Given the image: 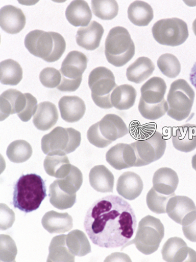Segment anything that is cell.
Wrapping results in <instances>:
<instances>
[{
	"instance_id": "obj_20",
	"label": "cell",
	"mask_w": 196,
	"mask_h": 262,
	"mask_svg": "<svg viewBox=\"0 0 196 262\" xmlns=\"http://www.w3.org/2000/svg\"><path fill=\"white\" fill-rule=\"evenodd\" d=\"M61 118L67 123H76L83 118L86 106L82 98L78 96L62 97L59 102Z\"/></svg>"
},
{
	"instance_id": "obj_36",
	"label": "cell",
	"mask_w": 196,
	"mask_h": 262,
	"mask_svg": "<svg viewBox=\"0 0 196 262\" xmlns=\"http://www.w3.org/2000/svg\"><path fill=\"white\" fill-rule=\"evenodd\" d=\"M33 154L31 145L24 140H18L11 143L7 150L9 160L16 164L23 163L30 159Z\"/></svg>"
},
{
	"instance_id": "obj_37",
	"label": "cell",
	"mask_w": 196,
	"mask_h": 262,
	"mask_svg": "<svg viewBox=\"0 0 196 262\" xmlns=\"http://www.w3.org/2000/svg\"><path fill=\"white\" fill-rule=\"evenodd\" d=\"M55 182L59 188L67 194L77 195V192L83 184V173L77 167L72 165L71 171L67 177L57 179Z\"/></svg>"
},
{
	"instance_id": "obj_42",
	"label": "cell",
	"mask_w": 196,
	"mask_h": 262,
	"mask_svg": "<svg viewBox=\"0 0 196 262\" xmlns=\"http://www.w3.org/2000/svg\"><path fill=\"white\" fill-rule=\"evenodd\" d=\"M18 253L13 238L8 235H1V261H14Z\"/></svg>"
},
{
	"instance_id": "obj_47",
	"label": "cell",
	"mask_w": 196,
	"mask_h": 262,
	"mask_svg": "<svg viewBox=\"0 0 196 262\" xmlns=\"http://www.w3.org/2000/svg\"><path fill=\"white\" fill-rule=\"evenodd\" d=\"M192 166L193 169L196 171V154L194 155L192 157Z\"/></svg>"
},
{
	"instance_id": "obj_25",
	"label": "cell",
	"mask_w": 196,
	"mask_h": 262,
	"mask_svg": "<svg viewBox=\"0 0 196 262\" xmlns=\"http://www.w3.org/2000/svg\"><path fill=\"white\" fill-rule=\"evenodd\" d=\"M42 224L50 234H63L72 229L73 220L68 213L51 211L44 215Z\"/></svg>"
},
{
	"instance_id": "obj_45",
	"label": "cell",
	"mask_w": 196,
	"mask_h": 262,
	"mask_svg": "<svg viewBox=\"0 0 196 262\" xmlns=\"http://www.w3.org/2000/svg\"><path fill=\"white\" fill-rule=\"evenodd\" d=\"M182 230L187 239L196 243V218L189 224L183 226Z\"/></svg>"
},
{
	"instance_id": "obj_4",
	"label": "cell",
	"mask_w": 196,
	"mask_h": 262,
	"mask_svg": "<svg viewBox=\"0 0 196 262\" xmlns=\"http://www.w3.org/2000/svg\"><path fill=\"white\" fill-rule=\"evenodd\" d=\"M166 89L164 80L157 77L150 79L141 86L138 110L143 118L156 120L168 112V102L164 98Z\"/></svg>"
},
{
	"instance_id": "obj_3",
	"label": "cell",
	"mask_w": 196,
	"mask_h": 262,
	"mask_svg": "<svg viewBox=\"0 0 196 262\" xmlns=\"http://www.w3.org/2000/svg\"><path fill=\"white\" fill-rule=\"evenodd\" d=\"M24 44L32 55L48 62L60 60L66 48L65 40L60 33L41 30L29 33Z\"/></svg>"
},
{
	"instance_id": "obj_48",
	"label": "cell",
	"mask_w": 196,
	"mask_h": 262,
	"mask_svg": "<svg viewBox=\"0 0 196 262\" xmlns=\"http://www.w3.org/2000/svg\"><path fill=\"white\" fill-rule=\"evenodd\" d=\"M192 29H193V32L195 34V36H196V19L194 20V21L193 23Z\"/></svg>"
},
{
	"instance_id": "obj_38",
	"label": "cell",
	"mask_w": 196,
	"mask_h": 262,
	"mask_svg": "<svg viewBox=\"0 0 196 262\" xmlns=\"http://www.w3.org/2000/svg\"><path fill=\"white\" fill-rule=\"evenodd\" d=\"M91 9L98 18L111 20L117 16L119 7L117 2L114 0H93Z\"/></svg>"
},
{
	"instance_id": "obj_2",
	"label": "cell",
	"mask_w": 196,
	"mask_h": 262,
	"mask_svg": "<svg viewBox=\"0 0 196 262\" xmlns=\"http://www.w3.org/2000/svg\"><path fill=\"white\" fill-rule=\"evenodd\" d=\"M14 189V208L27 213L37 210L47 196L45 182L36 173L22 174Z\"/></svg>"
},
{
	"instance_id": "obj_7",
	"label": "cell",
	"mask_w": 196,
	"mask_h": 262,
	"mask_svg": "<svg viewBox=\"0 0 196 262\" xmlns=\"http://www.w3.org/2000/svg\"><path fill=\"white\" fill-rule=\"evenodd\" d=\"M164 234V226L160 220L148 215L140 221L134 239L127 243L122 250L134 244L142 254H152L157 251Z\"/></svg>"
},
{
	"instance_id": "obj_41",
	"label": "cell",
	"mask_w": 196,
	"mask_h": 262,
	"mask_svg": "<svg viewBox=\"0 0 196 262\" xmlns=\"http://www.w3.org/2000/svg\"><path fill=\"white\" fill-rule=\"evenodd\" d=\"M39 79L42 85L48 89H55L61 81V74L54 68H46L39 74Z\"/></svg>"
},
{
	"instance_id": "obj_32",
	"label": "cell",
	"mask_w": 196,
	"mask_h": 262,
	"mask_svg": "<svg viewBox=\"0 0 196 262\" xmlns=\"http://www.w3.org/2000/svg\"><path fill=\"white\" fill-rule=\"evenodd\" d=\"M75 255L67 247L66 235L56 236L52 240L49 247L47 261H74Z\"/></svg>"
},
{
	"instance_id": "obj_14",
	"label": "cell",
	"mask_w": 196,
	"mask_h": 262,
	"mask_svg": "<svg viewBox=\"0 0 196 262\" xmlns=\"http://www.w3.org/2000/svg\"><path fill=\"white\" fill-rule=\"evenodd\" d=\"M166 213L176 223L186 226L196 218V207L189 197L175 195L168 201Z\"/></svg>"
},
{
	"instance_id": "obj_31",
	"label": "cell",
	"mask_w": 196,
	"mask_h": 262,
	"mask_svg": "<svg viewBox=\"0 0 196 262\" xmlns=\"http://www.w3.org/2000/svg\"><path fill=\"white\" fill-rule=\"evenodd\" d=\"M128 17L136 26H148L154 18V11L151 6L142 1H136L129 6Z\"/></svg>"
},
{
	"instance_id": "obj_6",
	"label": "cell",
	"mask_w": 196,
	"mask_h": 262,
	"mask_svg": "<svg viewBox=\"0 0 196 262\" xmlns=\"http://www.w3.org/2000/svg\"><path fill=\"white\" fill-rule=\"evenodd\" d=\"M129 133L128 127L122 118L117 115L108 114L90 127L87 138L91 144L103 148Z\"/></svg>"
},
{
	"instance_id": "obj_34",
	"label": "cell",
	"mask_w": 196,
	"mask_h": 262,
	"mask_svg": "<svg viewBox=\"0 0 196 262\" xmlns=\"http://www.w3.org/2000/svg\"><path fill=\"white\" fill-rule=\"evenodd\" d=\"M22 79V69L14 60H5L0 64V80L4 85H18Z\"/></svg>"
},
{
	"instance_id": "obj_35",
	"label": "cell",
	"mask_w": 196,
	"mask_h": 262,
	"mask_svg": "<svg viewBox=\"0 0 196 262\" xmlns=\"http://www.w3.org/2000/svg\"><path fill=\"white\" fill-rule=\"evenodd\" d=\"M49 196L51 205L60 210L71 208L77 200V195H70L63 191L55 180L50 186Z\"/></svg>"
},
{
	"instance_id": "obj_29",
	"label": "cell",
	"mask_w": 196,
	"mask_h": 262,
	"mask_svg": "<svg viewBox=\"0 0 196 262\" xmlns=\"http://www.w3.org/2000/svg\"><path fill=\"white\" fill-rule=\"evenodd\" d=\"M155 68L149 58L140 57L127 69L126 77L131 82L140 84L152 76Z\"/></svg>"
},
{
	"instance_id": "obj_12",
	"label": "cell",
	"mask_w": 196,
	"mask_h": 262,
	"mask_svg": "<svg viewBox=\"0 0 196 262\" xmlns=\"http://www.w3.org/2000/svg\"><path fill=\"white\" fill-rule=\"evenodd\" d=\"M152 33L158 43L171 47L182 45L189 36L187 23L177 17L161 19L155 23Z\"/></svg>"
},
{
	"instance_id": "obj_5",
	"label": "cell",
	"mask_w": 196,
	"mask_h": 262,
	"mask_svg": "<svg viewBox=\"0 0 196 262\" xmlns=\"http://www.w3.org/2000/svg\"><path fill=\"white\" fill-rule=\"evenodd\" d=\"M135 46L126 28L116 27L109 31L105 42V55L109 63L122 67L134 57Z\"/></svg>"
},
{
	"instance_id": "obj_13",
	"label": "cell",
	"mask_w": 196,
	"mask_h": 262,
	"mask_svg": "<svg viewBox=\"0 0 196 262\" xmlns=\"http://www.w3.org/2000/svg\"><path fill=\"white\" fill-rule=\"evenodd\" d=\"M136 158L135 167L148 165L163 157L166 147V140L158 132L148 138L131 144Z\"/></svg>"
},
{
	"instance_id": "obj_27",
	"label": "cell",
	"mask_w": 196,
	"mask_h": 262,
	"mask_svg": "<svg viewBox=\"0 0 196 262\" xmlns=\"http://www.w3.org/2000/svg\"><path fill=\"white\" fill-rule=\"evenodd\" d=\"M91 187L101 193H112L114 177L112 172L105 165H97L92 168L89 173Z\"/></svg>"
},
{
	"instance_id": "obj_16",
	"label": "cell",
	"mask_w": 196,
	"mask_h": 262,
	"mask_svg": "<svg viewBox=\"0 0 196 262\" xmlns=\"http://www.w3.org/2000/svg\"><path fill=\"white\" fill-rule=\"evenodd\" d=\"M26 25L22 11L13 5H7L0 10V25L4 31L11 34L20 33Z\"/></svg>"
},
{
	"instance_id": "obj_10",
	"label": "cell",
	"mask_w": 196,
	"mask_h": 262,
	"mask_svg": "<svg viewBox=\"0 0 196 262\" xmlns=\"http://www.w3.org/2000/svg\"><path fill=\"white\" fill-rule=\"evenodd\" d=\"M88 58L82 52L72 51L62 63L61 81L57 89L62 92L76 91L82 83L83 74L88 66Z\"/></svg>"
},
{
	"instance_id": "obj_30",
	"label": "cell",
	"mask_w": 196,
	"mask_h": 262,
	"mask_svg": "<svg viewBox=\"0 0 196 262\" xmlns=\"http://www.w3.org/2000/svg\"><path fill=\"white\" fill-rule=\"evenodd\" d=\"M136 97L137 92L134 86L129 84L120 85L112 92L111 103L117 110H129L134 106Z\"/></svg>"
},
{
	"instance_id": "obj_8",
	"label": "cell",
	"mask_w": 196,
	"mask_h": 262,
	"mask_svg": "<svg viewBox=\"0 0 196 262\" xmlns=\"http://www.w3.org/2000/svg\"><path fill=\"white\" fill-rule=\"evenodd\" d=\"M195 93L184 79L173 82L167 96L168 110L167 114L172 119L181 121L188 118L194 103Z\"/></svg>"
},
{
	"instance_id": "obj_33",
	"label": "cell",
	"mask_w": 196,
	"mask_h": 262,
	"mask_svg": "<svg viewBox=\"0 0 196 262\" xmlns=\"http://www.w3.org/2000/svg\"><path fill=\"white\" fill-rule=\"evenodd\" d=\"M66 244L68 248L74 255L83 257L91 253L90 244L84 232L75 230L66 235Z\"/></svg>"
},
{
	"instance_id": "obj_9",
	"label": "cell",
	"mask_w": 196,
	"mask_h": 262,
	"mask_svg": "<svg viewBox=\"0 0 196 262\" xmlns=\"http://www.w3.org/2000/svg\"><path fill=\"white\" fill-rule=\"evenodd\" d=\"M88 84L91 97L96 105L103 109H110L113 106L111 96L117 85L113 73L106 67H97L91 72Z\"/></svg>"
},
{
	"instance_id": "obj_24",
	"label": "cell",
	"mask_w": 196,
	"mask_h": 262,
	"mask_svg": "<svg viewBox=\"0 0 196 262\" xmlns=\"http://www.w3.org/2000/svg\"><path fill=\"white\" fill-rule=\"evenodd\" d=\"M71 166L68 157L64 153H50L44 161L46 173L57 179H63L67 177L71 171Z\"/></svg>"
},
{
	"instance_id": "obj_39",
	"label": "cell",
	"mask_w": 196,
	"mask_h": 262,
	"mask_svg": "<svg viewBox=\"0 0 196 262\" xmlns=\"http://www.w3.org/2000/svg\"><path fill=\"white\" fill-rule=\"evenodd\" d=\"M158 67L165 76L169 78H175L181 71V66L177 58L170 54H165L159 58Z\"/></svg>"
},
{
	"instance_id": "obj_44",
	"label": "cell",
	"mask_w": 196,
	"mask_h": 262,
	"mask_svg": "<svg viewBox=\"0 0 196 262\" xmlns=\"http://www.w3.org/2000/svg\"><path fill=\"white\" fill-rule=\"evenodd\" d=\"M15 213L5 204L1 203V230H6L13 226L15 221Z\"/></svg>"
},
{
	"instance_id": "obj_26",
	"label": "cell",
	"mask_w": 196,
	"mask_h": 262,
	"mask_svg": "<svg viewBox=\"0 0 196 262\" xmlns=\"http://www.w3.org/2000/svg\"><path fill=\"white\" fill-rule=\"evenodd\" d=\"M172 142L181 152H192L196 148V125L188 124L178 127L172 136Z\"/></svg>"
},
{
	"instance_id": "obj_28",
	"label": "cell",
	"mask_w": 196,
	"mask_h": 262,
	"mask_svg": "<svg viewBox=\"0 0 196 262\" xmlns=\"http://www.w3.org/2000/svg\"><path fill=\"white\" fill-rule=\"evenodd\" d=\"M66 19L75 27H86L90 24L92 13L87 2L83 0L72 2L66 10Z\"/></svg>"
},
{
	"instance_id": "obj_46",
	"label": "cell",
	"mask_w": 196,
	"mask_h": 262,
	"mask_svg": "<svg viewBox=\"0 0 196 262\" xmlns=\"http://www.w3.org/2000/svg\"><path fill=\"white\" fill-rule=\"evenodd\" d=\"M189 80L196 89V62L194 63L189 74Z\"/></svg>"
},
{
	"instance_id": "obj_19",
	"label": "cell",
	"mask_w": 196,
	"mask_h": 262,
	"mask_svg": "<svg viewBox=\"0 0 196 262\" xmlns=\"http://www.w3.org/2000/svg\"><path fill=\"white\" fill-rule=\"evenodd\" d=\"M143 188L140 177L134 172H124L119 178L117 184L118 193L129 201H133L139 196Z\"/></svg>"
},
{
	"instance_id": "obj_43",
	"label": "cell",
	"mask_w": 196,
	"mask_h": 262,
	"mask_svg": "<svg viewBox=\"0 0 196 262\" xmlns=\"http://www.w3.org/2000/svg\"><path fill=\"white\" fill-rule=\"evenodd\" d=\"M27 102L24 111L18 115V117L23 122L30 121L32 116L36 114L38 108V101L37 98L34 97L31 93H27Z\"/></svg>"
},
{
	"instance_id": "obj_40",
	"label": "cell",
	"mask_w": 196,
	"mask_h": 262,
	"mask_svg": "<svg viewBox=\"0 0 196 262\" xmlns=\"http://www.w3.org/2000/svg\"><path fill=\"white\" fill-rule=\"evenodd\" d=\"M176 195H166L159 193L153 187L146 195V203L150 210L157 214L166 213V207L172 197Z\"/></svg>"
},
{
	"instance_id": "obj_11",
	"label": "cell",
	"mask_w": 196,
	"mask_h": 262,
	"mask_svg": "<svg viewBox=\"0 0 196 262\" xmlns=\"http://www.w3.org/2000/svg\"><path fill=\"white\" fill-rule=\"evenodd\" d=\"M82 141L81 133L74 128L56 127L42 139L41 147L45 155L53 152L69 154L74 152Z\"/></svg>"
},
{
	"instance_id": "obj_18",
	"label": "cell",
	"mask_w": 196,
	"mask_h": 262,
	"mask_svg": "<svg viewBox=\"0 0 196 262\" xmlns=\"http://www.w3.org/2000/svg\"><path fill=\"white\" fill-rule=\"evenodd\" d=\"M105 30L99 23L91 21L87 27L80 28L77 32V44L88 51L99 48Z\"/></svg>"
},
{
	"instance_id": "obj_17",
	"label": "cell",
	"mask_w": 196,
	"mask_h": 262,
	"mask_svg": "<svg viewBox=\"0 0 196 262\" xmlns=\"http://www.w3.org/2000/svg\"><path fill=\"white\" fill-rule=\"evenodd\" d=\"M1 101V121L10 115L20 114L26 108L27 102L26 93L23 94L15 89L5 91L0 97Z\"/></svg>"
},
{
	"instance_id": "obj_22",
	"label": "cell",
	"mask_w": 196,
	"mask_h": 262,
	"mask_svg": "<svg viewBox=\"0 0 196 262\" xmlns=\"http://www.w3.org/2000/svg\"><path fill=\"white\" fill-rule=\"evenodd\" d=\"M153 188L159 193L166 195H175L179 184L177 172L168 167L160 168L154 173Z\"/></svg>"
},
{
	"instance_id": "obj_21",
	"label": "cell",
	"mask_w": 196,
	"mask_h": 262,
	"mask_svg": "<svg viewBox=\"0 0 196 262\" xmlns=\"http://www.w3.org/2000/svg\"><path fill=\"white\" fill-rule=\"evenodd\" d=\"M106 160L117 170L133 167L134 156L130 144L118 143L114 145L107 152Z\"/></svg>"
},
{
	"instance_id": "obj_1",
	"label": "cell",
	"mask_w": 196,
	"mask_h": 262,
	"mask_svg": "<svg viewBox=\"0 0 196 262\" xmlns=\"http://www.w3.org/2000/svg\"><path fill=\"white\" fill-rule=\"evenodd\" d=\"M84 229L95 245L105 248L124 247L133 236L137 219L130 204L117 195H108L89 208Z\"/></svg>"
},
{
	"instance_id": "obj_23",
	"label": "cell",
	"mask_w": 196,
	"mask_h": 262,
	"mask_svg": "<svg viewBox=\"0 0 196 262\" xmlns=\"http://www.w3.org/2000/svg\"><path fill=\"white\" fill-rule=\"evenodd\" d=\"M58 120L59 113L55 104L46 101L38 104L33 122L38 130L47 131L55 125Z\"/></svg>"
},
{
	"instance_id": "obj_15",
	"label": "cell",
	"mask_w": 196,
	"mask_h": 262,
	"mask_svg": "<svg viewBox=\"0 0 196 262\" xmlns=\"http://www.w3.org/2000/svg\"><path fill=\"white\" fill-rule=\"evenodd\" d=\"M161 254L166 261H196V252L181 237L169 238L161 250Z\"/></svg>"
}]
</instances>
